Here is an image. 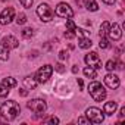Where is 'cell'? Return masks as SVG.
Wrapping results in <instances>:
<instances>
[{"instance_id": "cell-30", "label": "cell", "mask_w": 125, "mask_h": 125, "mask_svg": "<svg viewBox=\"0 0 125 125\" xmlns=\"http://www.w3.org/2000/svg\"><path fill=\"white\" fill-rule=\"evenodd\" d=\"M46 122H47V124H59V119H57L56 116H52V118H49Z\"/></svg>"}, {"instance_id": "cell-20", "label": "cell", "mask_w": 125, "mask_h": 125, "mask_svg": "<svg viewBox=\"0 0 125 125\" xmlns=\"http://www.w3.org/2000/svg\"><path fill=\"white\" fill-rule=\"evenodd\" d=\"M109 27H110V22L104 21V22L100 25V31H99V35H100V37H104V35H106V32H107V30H109Z\"/></svg>"}, {"instance_id": "cell-29", "label": "cell", "mask_w": 125, "mask_h": 125, "mask_svg": "<svg viewBox=\"0 0 125 125\" xmlns=\"http://www.w3.org/2000/svg\"><path fill=\"white\" fill-rule=\"evenodd\" d=\"M54 69L57 72H65V68H63V65H62V63H56L54 65Z\"/></svg>"}, {"instance_id": "cell-9", "label": "cell", "mask_w": 125, "mask_h": 125, "mask_svg": "<svg viewBox=\"0 0 125 125\" xmlns=\"http://www.w3.org/2000/svg\"><path fill=\"white\" fill-rule=\"evenodd\" d=\"M15 18V9L13 8H6L0 13V25H8L13 21Z\"/></svg>"}, {"instance_id": "cell-33", "label": "cell", "mask_w": 125, "mask_h": 125, "mask_svg": "<svg viewBox=\"0 0 125 125\" xmlns=\"http://www.w3.org/2000/svg\"><path fill=\"white\" fill-rule=\"evenodd\" d=\"M74 35H75V34H74V32H71V31H69V32H65V37H66V38H72Z\"/></svg>"}, {"instance_id": "cell-10", "label": "cell", "mask_w": 125, "mask_h": 125, "mask_svg": "<svg viewBox=\"0 0 125 125\" xmlns=\"http://www.w3.org/2000/svg\"><path fill=\"white\" fill-rule=\"evenodd\" d=\"M106 34H107L109 40H112V41H118V40L122 37V31H121V27H119V24H116V22H115L113 25H110Z\"/></svg>"}, {"instance_id": "cell-25", "label": "cell", "mask_w": 125, "mask_h": 125, "mask_svg": "<svg viewBox=\"0 0 125 125\" xmlns=\"http://www.w3.org/2000/svg\"><path fill=\"white\" fill-rule=\"evenodd\" d=\"M100 49H109L110 44H109V40H106L104 37H100V43H99Z\"/></svg>"}, {"instance_id": "cell-4", "label": "cell", "mask_w": 125, "mask_h": 125, "mask_svg": "<svg viewBox=\"0 0 125 125\" xmlns=\"http://www.w3.org/2000/svg\"><path fill=\"white\" fill-rule=\"evenodd\" d=\"M85 116L91 124H102L104 121V113L97 107H88L85 110Z\"/></svg>"}, {"instance_id": "cell-13", "label": "cell", "mask_w": 125, "mask_h": 125, "mask_svg": "<svg viewBox=\"0 0 125 125\" xmlns=\"http://www.w3.org/2000/svg\"><path fill=\"white\" fill-rule=\"evenodd\" d=\"M3 43L9 47V49H16L18 46H19V41L13 37V35H5V38H3Z\"/></svg>"}, {"instance_id": "cell-28", "label": "cell", "mask_w": 125, "mask_h": 125, "mask_svg": "<svg viewBox=\"0 0 125 125\" xmlns=\"http://www.w3.org/2000/svg\"><path fill=\"white\" fill-rule=\"evenodd\" d=\"M59 59H60V60L68 59V52H66V50H62V52L59 53Z\"/></svg>"}, {"instance_id": "cell-7", "label": "cell", "mask_w": 125, "mask_h": 125, "mask_svg": "<svg viewBox=\"0 0 125 125\" xmlns=\"http://www.w3.org/2000/svg\"><path fill=\"white\" fill-rule=\"evenodd\" d=\"M52 74H53V66H52V65H44V66H41V68L37 71L35 80H37L38 83H47L49 78L52 77Z\"/></svg>"}, {"instance_id": "cell-15", "label": "cell", "mask_w": 125, "mask_h": 125, "mask_svg": "<svg viewBox=\"0 0 125 125\" xmlns=\"http://www.w3.org/2000/svg\"><path fill=\"white\" fill-rule=\"evenodd\" d=\"M9 59V47L2 41L0 43V60H8Z\"/></svg>"}, {"instance_id": "cell-3", "label": "cell", "mask_w": 125, "mask_h": 125, "mask_svg": "<svg viewBox=\"0 0 125 125\" xmlns=\"http://www.w3.org/2000/svg\"><path fill=\"white\" fill-rule=\"evenodd\" d=\"M27 107L31 112L37 113V115H43L46 112V109H47V103L43 99H32V100H30L27 103Z\"/></svg>"}, {"instance_id": "cell-26", "label": "cell", "mask_w": 125, "mask_h": 125, "mask_svg": "<svg viewBox=\"0 0 125 125\" xmlns=\"http://www.w3.org/2000/svg\"><path fill=\"white\" fill-rule=\"evenodd\" d=\"M22 35H24L25 38H31V37L34 35V30H32V28H25V30L22 31Z\"/></svg>"}, {"instance_id": "cell-22", "label": "cell", "mask_w": 125, "mask_h": 125, "mask_svg": "<svg viewBox=\"0 0 125 125\" xmlns=\"http://www.w3.org/2000/svg\"><path fill=\"white\" fill-rule=\"evenodd\" d=\"M104 68H106L107 71H110V72H112V71L118 69V63H116L115 60H107V62H106V66H104Z\"/></svg>"}, {"instance_id": "cell-19", "label": "cell", "mask_w": 125, "mask_h": 125, "mask_svg": "<svg viewBox=\"0 0 125 125\" xmlns=\"http://www.w3.org/2000/svg\"><path fill=\"white\" fill-rule=\"evenodd\" d=\"M85 8L90 10V12H96L99 9V5L96 3V0H87V3H85Z\"/></svg>"}, {"instance_id": "cell-34", "label": "cell", "mask_w": 125, "mask_h": 125, "mask_svg": "<svg viewBox=\"0 0 125 125\" xmlns=\"http://www.w3.org/2000/svg\"><path fill=\"white\" fill-rule=\"evenodd\" d=\"M19 94L25 97V96H28V91H27V90H22V88H21V90H19Z\"/></svg>"}, {"instance_id": "cell-17", "label": "cell", "mask_w": 125, "mask_h": 125, "mask_svg": "<svg viewBox=\"0 0 125 125\" xmlns=\"http://www.w3.org/2000/svg\"><path fill=\"white\" fill-rule=\"evenodd\" d=\"M84 75H85L87 78H90V80L97 78V72H96V69L91 68V66H85V68H84Z\"/></svg>"}, {"instance_id": "cell-23", "label": "cell", "mask_w": 125, "mask_h": 125, "mask_svg": "<svg viewBox=\"0 0 125 125\" xmlns=\"http://www.w3.org/2000/svg\"><path fill=\"white\" fill-rule=\"evenodd\" d=\"M27 22V15L25 13H19L18 16H16V24L18 25H24Z\"/></svg>"}, {"instance_id": "cell-37", "label": "cell", "mask_w": 125, "mask_h": 125, "mask_svg": "<svg viewBox=\"0 0 125 125\" xmlns=\"http://www.w3.org/2000/svg\"><path fill=\"white\" fill-rule=\"evenodd\" d=\"M77 81H78V85H80V87L83 88V85H84V83H83V80H81V78H78Z\"/></svg>"}, {"instance_id": "cell-36", "label": "cell", "mask_w": 125, "mask_h": 125, "mask_svg": "<svg viewBox=\"0 0 125 125\" xmlns=\"http://www.w3.org/2000/svg\"><path fill=\"white\" fill-rule=\"evenodd\" d=\"M78 72V66L75 65V66H72V74H77Z\"/></svg>"}, {"instance_id": "cell-14", "label": "cell", "mask_w": 125, "mask_h": 125, "mask_svg": "<svg viewBox=\"0 0 125 125\" xmlns=\"http://www.w3.org/2000/svg\"><path fill=\"white\" fill-rule=\"evenodd\" d=\"M37 84H38V81L35 80V77H25L24 78V85H25V88H28V90H34L35 87H37Z\"/></svg>"}, {"instance_id": "cell-32", "label": "cell", "mask_w": 125, "mask_h": 125, "mask_svg": "<svg viewBox=\"0 0 125 125\" xmlns=\"http://www.w3.org/2000/svg\"><path fill=\"white\" fill-rule=\"evenodd\" d=\"M78 122H80V124H87L88 119H87V118H78Z\"/></svg>"}, {"instance_id": "cell-12", "label": "cell", "mask_w": 125, "mask_h": 125, "mask_svg": "<svg viewBox=\"0 0 125 125\" xmlns=\"http://www.w3.org/2000/svg\"><path fill=\"white\" fill-rule=\"evenodd\" d=\"M116 107H118V104H116V102H106L104 103V107H103V113H106V115H113L115 112H116Z\"/></svg>"}, {"instance_id": "cell-8", "label": "cell", "mask_w": 125, "mask_h": 125, "mask_svg": "<svg viewBox=\"0 0 125 125\" xmlns=\"http://www.w3.org/2000/svg\"><path fill=\"white\" fill-rule=\"evenodd\" d=\"M84 60H85L87 66H91V68H94L96 71H97V69H102V60H100V57H99V54H97L96 52H90L88 54H85Z\"/></svg>"}, {"instance_id": "cell-27", "label": "cell", "mask_w": 125, "mask_h": 125, "mask_svg": "<svg viewBox=\"0 0 125 125\" xmlns=\"http://www.w3.org/2000/svg\"><path fill=\"white\" fill-rule=\"evenodd\" d=\"M19 2H21V5H22L25 9H30V8L32 6V2H34V0H19Z\"/></svg>"}, {"instance_id": "cell-1", "label": "cell", "mask_w": 125, "mask_h": 125, "mask_svg": "<svg viewBox=\"0 0 125 125\" xmlns=\"http://www.w3.org/2000/svg\"><path fill=\"white\" fill-rule=\"evenodd\" d=\"M0 113L5 121H13L21 113V106L15 100H8L0 106Z\"/></svg>"}, {"instance_id": "cell-21", "label": "cell", "mask_w": 125, "mask_h": 125, "mask_svg": "<svg viewBox=\"0 0 125 125\" xmlns=\"http://www.w3.org/2000/svg\"><path fill=\"white\" fill-rule=\"evenodd\" d=\"M77 28H78V27L75 25V22H74V21H72V19L69 18V19L66 21V31H71V32H74V34H75Z\"/></svg>"}, {"instance_id": "cell-31", "label": "cell", "mask_w": 125, "mask_h": 125, "mask_svg": "<svg viewBox=\"0 0 125 125\" xmlns=\"http://www.w3.org/2000/svg\"><path fill=\"white\" fill-rule=\"evenodd\" d=\"M124 116H125V107H121V112H119V118L122 119Z\"/></svg>"}, {"instance_id": "cell-24", "label": "cell", "mask_w": 125, "mask_h": 125, "mask_svg": "<svg viewBox=\"0 0 125 125\" xmlns=\"http://www.w3.org/2000/svg\"><path fill=\"white\" fill-rule=\"evenodd\" d=\"M9 88L6 87V85H3V84H0V97H8V94H9Z\"/></svg>"}, {"instance_id": "cell-5", "label": "cell", "mask_w": 125, "mask_h": 125, "mask_svg": "<svg viewBox=\"0 0 125 125\" xmlns=\"http://www.w3.org/2000/svg\"><path fill=\"white\" fill-rule=\"evenodd\" d=\"M37 15H38V18L43 21V22H50L52 19H53V10L50 9V6L47 5V3H41V5H38V8H37Z\"/></svg>"}, {"instance_id": "cell-6", "label": "cell", "mask_w": 125, "mask_h": 125, "mask_svg": "<svg viewBox=\"0 0 125 125\" xmlns=\"http://www.w3.org/2000/svg\"><path fill=\"white\" fill-rule=\"evenodd\" d=\"M54 13H56L59 18H65V19H69V18L74 16V10H72V8H71L68 3H63V2L59 3V5L56 6Z\"/></svg>"}, {"instance_id": "cell-16", "label": "cell", "mask_w": 125, "mask_h": 125, "mask_svg": "<svg viewBox=\"0 0 125 125\" xmlns=\"http://www.w3.org/2000/svg\"><path fill=\"white\" fill-rule=\"evenodd\" d=\"M91 38L90 37H80V40H78V46L81 47V49H90L91 47Z\"/></svg>"}, {"instance_id": "cell-11", "label": "cell", "mask_w": 125, "mask_h": 125, "mask_svg": "<svg viewBox=\"0 0 125 125\" xmlns=\"http://www.w3.org/2000/svg\"><path fill=\"white\" fill-rule=\"evenodd\" d=\"M104 84L109 87V88H112V90H116L118 87H119V84H121V81H119V77L116 75V74H107L106 77H104Z\"/></svg>"}, {"instance_id": "cell-38", "label": "cell", "mask_w": 125, "mask_h": 125, "mask_svg": "<svg viewBox=\"0 0 125 125\" xmlns=\"http://www.w3.org/2000/svg\"><path fill=\"white\" fill-rule=\"evenodd\" d=\"M75 2H77L78 6H83V5H84V0H75Z\"/></svg>"}, {"instance_id": "cell-18", "label": "cell", "mask_w": 125, "mask_h": 125, "mask_svg": "<svg viewBox=\"0 0 125 125\" xmlns=\"http://www.w3.org/2000/svg\"><path fill=\"white\" fill-rule=\"evenodd\" d=\"M2 84H3V85H6L8 88H13V87H16V85H18L16 80H15V78H12V77H6V78H3Z\"/></svg>"}, {"instance_id": "cell-35", "label": "cell", "mask_w": 125, "mask_h": 125, "mask_svg": "<svg viewBox=\"0 0 125 125\" xmlns=\"http://www.w3.org/2000/svg\"><path fill=\"white\" fill-rule=\"evenodd\" d=\"M103 2H104L106 5H113V3H115V0H103Z\"/></svg>"}, {"instance_id": "cell-39", "label": "cell", "mask_w": 125, "mask_h": 125, "mask_svg": "<svg viewBox=\"0 0 125 125\" xmlns=\"http://www.w3.org/2000/svg\"><path fill=\"white\" fill-rule=\"evenodd\" d=\"M3 2H5V0H3Z\"/></svg>"}, {"instance_id": "cell-2", "label": "cell", "mask_w": 125, "mask_h": 125, "mask_svg": "<svg viewBox=\"0 0 125 125\" xmlns=\"http://www.w3.org/2000/svg\"><path fill=\"white\" fill-rule=\"evenodd\" d=\"M88 93L96 102H103L106 99V90L99 81H93L88 84Z\"/></svg>"}]
</instances>
